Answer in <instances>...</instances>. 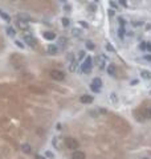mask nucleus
<instances>
[{
    "mask_svg": "<svg viewBox=\"0 0 151 159\" xmlns=\"http://www.w3.org/2000/svg\"><path fill=\"white\" fill-rule=\"evenodd\" d=\"M80 101H81L82 104H92V102H93V97H92V96L85 94V96H81Z\"/></svg>",
    "mask_w": 151,
    "mask_h": 159,
    "instance_id": "obj_7",
    "label": "nucleus"
},
{
    "mask_svg": "<svg viewBox=\"0 0 151 159\" xmlns=\"http://www.w3.org/2000/svg\"><path fill=\"white\" fill-rule=\"evenodd\" d=\"M60 2H62V3H65V2H66V0H60Z\"/></svg>",
    "mask_w": 151,
    "mask_h": 159,
    "instance_id": "obj_40",
    "label": "nucleus"
},
{
    "mask_svg": "<svg viewBox=\"0 0 151 159\" xmlns=\"http://www.w3.org/2000/svg\"><path fill=\"white\" fill-rule=\"evenodd\" d=\"M86 48L88 49H94V44L90 43V41H86Z\"/></svg>",
    "mask_w": 151,
    "mask_h": 159,
    "instance_id": "obj_23",
    "label": "nucleus"
},
{
    "mask_svg": "<svg viewBox=\"0 0 151 159\" xmlns=\"http://www.w3.org/2000/svg\"><path fill=\"white\" fill-rule=\"evenodd\" d=\"M106 46H107V50H111V52H113V50H114V46H113V45H111V44H107V45H106Z\"/></svg>",
    "mask_w": 151,
    "mask_h": 159,
    "instance_id": "obj_32",
    "label": "nucleus"
},
{
    "mask_svg": "<svg viewBox=\"0 0 151 159\" xmlns=\"http://www.w3.org/2000/svg\"><path fill=\"white\" fill-rule=\"evenodd\" d=\"M110 6H111L113 8H117V4H115L114 2H110Z\"/></svg>",
    "mask_w": 151,
    "mask_h": 159,
    "instance_id": "obj_35",
    "label": "nucleus"
},
{
    "mask_svg": "<svg viewBox=\"0 0 151 159\" xmlns=\"http://www.w3.org/2000/svg\"><path fill=\"white\" fill-rule=\"evenodd\" d=\"M17 17H19V20H23V21H29V20H31V17H29L27 13H19Z\"/></svg>",
    "mask_w": 151,
    "mask_h": 159,
    "instance_id": "obj_9",
    "label": "nucleus"
},
{
    "mask_svg": "<svg viewBox=\"0 0 151 159\" xmlns=\"http://www.w3.org/2000/svg\"><path fill=\"white\" fill-rule=\"evenodd\" d=\"M66 41H68L66 37H64V36H62V37H58V46H65V45H66Z\"/></svg>",
    "mask_w": 151,
    "mask_h": 159,
    "instance_id": "obj_13",
    "label": "nucleus"
},
{
    "mask_svg": "<svg viewBox=\"0 0 151 159\" xmlns=\"http://www.w3.org/2000/svg\"><path fill=\"white\" fill-rule=\"evenodd\" d=\"M65 143H66V147H68V148H72V150L78 148V146H80L78 141H77V139H74V138H66Z\"/></svg>",
    "mask_w": 151,
    "mask_h": 159,
    "instance_id": "obj_3",
    "label": "nucleus"
},
{
    "mask_svg": "<svg viewBox=\"0 0 151 159\" xmlns=\"http://www.w3.org/2000/svg\"><path fill=\"white\" fill-rule=\"evenodd\" d=\"M56 142H57V139L53 138V146H54V147H57V143H56Z\"/></svg>",
    "mask_w": 151,
    "mask_h": 159,
    "instance_id": "obj_38",
    "label": "nucleus"
},
{
    "mask_svg": "<svg viewBox=\"0 0 151 159\" xmlns=\"http://www.w3.org/2000/svg\"><path fill=\"white\" fill-rule=\"evenodd\" d=\"M97 64H98V66L102 69V68H103V65H105V57H103L102 60H101V58H97Z\"/></svg>",
    "mask_w": 151,
    "mask_h": 159,
    "instance_id": "obj_18",
    "label": "nucleus"
},
{
    "mask_svg": "<svg viewBox=\"0 0 151 159\" xmlns=\"http://www.w3.org/2000/svg\"><path fill=\"white\" fill-rule=\"evenodd\" d=\"M73 35H74V36H77V37H80V35H81V33H80V31H78V29H73Z\"/></svg>",
    "mask_w": 151,
    "mask_h": 159,
    "instance_id": "obj_26",
    "label": "nucleus"
},
{
    "mask_svg": "<svg viewBox=\"0 0 151 159\" xmlns=\"http://www.w3.org/2000/svg\"><path fill=\"white\" fill-rule=\"evenodd\" d=\"M143 159H147V158H143Z\"/></svg>",
    "mask_w": 151,
    "mask_h": 159,
    "instance_id": "obj_41",
    "label": "nucleus"
},
{
    "mask_svg": "<svg viewBox=\"0 0 151 159\" xmlns=\"http://www.w3.org/2000/svg\"><path fill=\"white\" fill-rule=\"evenodd\" d=\"M36 159H45V158L41 156V155H36Z\"/></svg>",
    "mask_w": 151,
    "mask_h": 159,
    "instance_id": "obj_39",
    "label": "nucleus"
},
{
    "mask_svg": "<svg viewBox=\"0 0 151 159\" xmlns=\"http://www.w3.org/2000/svg\"><path fill=\"white\" fill-rule=\"evenodd\" d=\"M146 44H147V43H140V45H139V48H140L142 50H144V49H146Z\"/></svg>",
    "mask_w": 151,
    "mask_h": 159,
    "instance_id": "obj_30",
    "label": "nucleus"
},
{
    "mask_svg": "<svg viewBox=\"0 0 151 159\" xmlns=\"http://www.w3.org/2000/svg\"><path fill=\"white\" fill-rule=\"evenodd\" d=\"M17 24H19V27H20L21 29H27V28H28V24H27V21H23V20H17Z\"/></svg>",
    "mask_w": 151,
    "mask_h": 159,
    "instance_id": "obj_14",
    "label": "nucleus"
},
{
    "mask_svg": "<svg viewBox=\"0 0 151 159\" xmlns=\"http://www.w3.org/2000/svg\"><path fill=\"white\" fill-rule=\"evenodd\" d=\"M46 50H48V53H49V54H56V53L58 52V48H57L56 45H49Z\"/></svg>",
    "mask_w": 151,
    "mask_h": 159,
    "instance_id": "obj_8",
    "label": "nucleus"
},
{
    "mask_svg": "<svg viewBox=\"0 0 151 159\" xmlns=\"http://www.w3.org/2000/svg\"><path fill=\"white\" fill-rule=\"evenodd\" d=\"M62 25L68 28V27L70 25V21H69V19H66V17H64V19H62Z\"/></svg>",
    "mask_w": 151,
    "mask_h": 159,
    "instance_id": "obj_20",
    "label": "nucleus"
},
{
    "mask_svg": "<svg viewBox=\"0 0 151 159\" xmlns=\"http://www.w3.org/2000/svg\"><path fill=\"white\" fill-rule=\"evenodd\" d=\"M68 60H69L70 62H73V61H74V54H73V53H69V54H68Z\"/></svg>",
    "mask_w": 151,
    "mask_h": 159,
    "instance_id": "obj_24",
    "label": "nucleus"
},
{
    "mask_svg": "<svg viewBox=\"0 0 151 159\" xmlns=\"http://www.w3.org/2000/svg\"><path fill=\"white\" fill-rule=\"evenodd\" d=\"M140 77H142L143 80H150V78H151V73L147 72V70H143V72L140 73Z\"/></svg>",
    "mask_w": 151,
    "mask_h": 159,
    "instance_id": "obj_11",
    "label": "nucleus"
},
{
    "mask_svg": "<svg viewBox=\"0 0 151 159\" xmlns=\"http://www.w3.org/2000/svg\"><path fill=\"white\" fill-rule=\"evenodd\" d=\"M24 41H25L29 46H32V48L36 46V40H35V37H33L32 35H25V36H24Z\"/></svg>",
    "mask_w": 151,
    "mask_h": 159,
    "instance_id": "obj_5",
    "label": "nucleus"
},
{
    "mask_svg": "<svg viewBox=\"0 0 151 159\" xmlns=\"http://www.w3.org/2000/svg\"><path fill=\"white\" fill-rule=\"evenodd\" d=\"M72 159H85V152H82V151H74L72 154Z\"/></svg>",
    "mask_w": 151,
    "mask_h": 159,
    "instance_id": "obj_6",
    "label": "nucleus"
},
{
    "mask_svg": "<svg viewBox=\"0 0 151 159\" xmlns=\"http://www.w3.org/2000/svg\"><path fill=\"white\" fill-rule=\"evenodd\" d=\"M123 36H125V27H121V28L118 29V37H119V39H123Z\"/></svg>",
    "mask_w": 151,
    "mask_h": 159,
    "instance_id": "obj_17",
    "label": "nucleus"
},
{
    "mask_svg": "<svg viewBox=\"0 0 151 159\" xmlns=\"http://www.w3.org/2000/svg\"><path fill=\"white\" fill-rule=\"evenodd\" d=\"M21 150H23L25 154H29V152H31V146H29L28 143H25V144L21 146Z\"/></svg>",
    "mask_w": 151,
    "mask_h": 159,
    "instance_id": "obj_16",
    "label": "nucleus"
},
{
    "mask_svg": "<svg viewBox=\"0 0 151 159\" xmlns=\"http://www.w3.org/2000/svg\"><path fill=\"white\" fill-rule=\"evenodd\" d=\"M146 49L151 52V44H150V43H148V44H146Z\"/></svg>",
    "mask_w": 151,
    "mask_h": 159,
    "instance_id": "obj_34",
    "label": "nucleus"
},
{
    "mask_svg": "<svg viewBox=\"0 0 151 159\" xmlns=\"http://www.w3.org/2000/svg\"><path fill=\"white\" fill-rule=\"evenodd\" d=\"M15 43H16V45H17L19 48H21V49H24V45H23V43H21V41H19V40H16Z\"/></svg>",
    "mask_w": 151,
    "mask_h": 159,
    "instance_id": "obj_25",
    "label": "nucleus"
},
{
    "mask_svg": "<svg viewBox=\"0 0 151 159\" xmlns=\"http://www.w3.org/2000/svg\"><path fill=\"white\" fill-rule=\"evenodd\" d=\"M144 58H146L147 61H151V54H147V56H146Z\"/></svg>",
    "mask_w": 151,
    "mask_h": 159,
    "instance_id": "obj_37",
    "label": "nucleus"
},
{
    "mask_svg": "<svg viewBox=\"0 0 151 159\" xmlns=\"http://www.w3.org/2000/svg\"><path fill=\"white\" fill-rule=\"evenodd\" d=\"M44 37H45L46 40H53V39H56V35H54L53 32H45V33H44Z\"/></svg>",
    "mask_w": 151,
    "mask_h": 159,
    "instance_id": "obj_10",
    "label": "nucleus"
},
{
    "mask_svg": "<svg viewBox=\"0 0 151 159\" xmlns=\"http://www.w3.org/2000/svg\"><path fill=\"white\" fill-rule=\"evenodd\" d=\"M101 86H102V81H101L100 78H94L93 82L90 84V88H92V90H93L94 93H98V92L101 90Z\"/></svg>",
    "mask_w": 151,
    "mask_h": 159,
    "instance_id": "obj_4",
    "label": "nucleus"
},
{
    "mask_svg": "<svg viewBox=\"0 0 151 159\" xmlns=\"http://www.w3.org/2000/svg\"><path fill=\"white\" fill-rule=\"evenodd\" d=\"M7 33H8L11 37H15V36H16V31H15L12 27H8V28H7Z\"/></svg>",
    "mask_w": 151,
    "mask_h": 159,
    "instance_id": "obj_15",
    "label": "nucleus"
},
{
    "mask_svg": "<svg viewBox=\"0 0 151 159\" xmlns=\"http://www.w3.org/2000/svg\"><path fill=\"white\" fill-rule=\"evenodd\" d=\"M107 73H109L110 76H115V66H114L113 64L107 66Z\"/></svg>",
    "mask_w": 151,
    "mask_h": 159,
    "instance_id": "obj_12",
    "label": "nucleus"
},
{
    "mask_svg": "<svg viewBox=\"0 0 151 159\" xmlns=\"http://www.w3.org/2000/svg\"><path fill=\"white\" fill-rule=\"evenodd\" d=\"M109 16H110V17H111V16H114V11L109 10Z\"/></svg>",
    "mask_w": 151,
    "mask_h": 159,
    "instance_id": "obj_36",
    "label": "nucleus"
},
{
    "mask_svg": "<svg viewBox=\"0 0 151 159\" xmlns=\"http://www.w3.org/2000/svg\"><path fill=\"white\" fill-rule=\"evenodd\" d=\"M92 64H93V58H92V57H86L85 61H84L82 65H81L82 72H84V73H90V70H92Z\"/></svg>",
    "mask_w": 151,
    "mask_h": 159,
    "instance_id": "obj_1",
    "label": "nucleus"
},
{
    "mask_svg": "<svg viewBox=\"0 0 151 159\" xmlns=\"http://www.w3.org/2000/svg\"><path fill=\"white\" fill-rule=\"evenodd\" d=\"M50 77L54 80V81H64V80H65V73L61 72V70L54 69V70L50 72Z\"/></svg>",
    "mask_w": 151,
    "mask_h": 159,
    "instance_id": "obj_2",
    "label": "nucleus"
},
{
    "mask_svg": "<svg viewBox=\"0 0 151 159\" xmlns=\"http://www.w3.org/2000/svg\"><path fill=\"white\" fill-rule=\"evenodd\" d=\"M119 4L123 6V7H127V3H126V0H119Z\"/></svg>",
    "mask_w": 151,
    "mask_h": 159,
    "instance_id": "obj_31",
    "label": "nucleus"
},
{
    "mask_svg": "<svg viewBox=\"0 0 151 159\" xmlns=\"http://www.w3.org/2000/svg\"><path fill=\"white\" fill-rule=\"evenodd\" d=\"M118 21H119L121 27H123V25H125V20H123V19H121V17H119V19H118Z\"/></svg>",
    "mask_w": 151,
    "mask_h": 159,
    "instance_id": "obj_33",
    "label": "nucleus"
},
{
    "mask_svg": "<svg viewBox=\"0 0 151 159\" xmlns=\"http://www.w3.org/2000/svg\"><path fill=\"white\" fill-rule=\"evenodd\" d=\"M76 69H77V62H72V65H70V72H76Z\"/></svg>",
    "mask_w": 151,
    "mask_h": 159,
    "instance_id": "obj_21",
    "label": "nucleus"
},
{
    "mask_svg": "<svg viewBox=\"0 0 151 159\" xmlns=\"http://www.w3.org/2000/svg\"><path fill=\"white\" fill-rule=\"evenodd\" d=\"M0 16H2V19L6 20V21H10V20H11V17H10L7 13H4V12H0Z\"/></svg>",
    "mask_w": 151,
    "mask_h": 159,
    "instance_id": "obj_19",
    "label": "nucleus"
},
{
    "mask_svg": "<svg viewBox=\"0 0 151 159\" xmlns=\"http://www.w3.org/2000/svg\"><path fill=\"white\" fill-rule=\"evenodd\" d=\"M80 25H82L84 28H89V24L86 21H80Z\"/></svg>",
    "mask_w": 151,
    "mask_h": 159,
    "instance_id": "obj_27",
    "label": "nucleus"
},
{
    "mask_svg": "<svg viewBox=\"0 0 151 159\" xmlns=\"http://www.w3.org/2000/svg\"><path fill=\"white\" fill-rule=\"evenodd\" d=\"M110 98L113 100V102H114V104H117V96H115L114 93H113V94H110Z\"/></svg>",
    "mask_w": 151,
    "mask_h": 159,
    "instance_id": "obj_28",
    "label": "nucleus"
},
{
    "mask_svg": "<svg viewBox=\"0 0 151 159\" xmlns=\"http://www.w3.org/2000/svg\"><path fill=\"white\" fill-rule=\"evenodd\" d=\"M144 117L146 118H151V109H146L144 110Z\"/></svg>",
    "mask_w": 151,
    "mask_h": 159,
    "instance_id": "obj_22",
    "label": "nucleus"
},
{
    "mask_svg": "<svg viewBox=\"0 0 151 159\" xmlns=\"http://www.w3.org/2000/svg\"><path fill=\"white\" fill-rule=\"evenodd\" d=\"M45 155H46L48 158H54V155H53V152H50V151H46V152H45Z\"/></svg>",
    "mask_w": 151,
    "mask_h": 159,
    "instance_id": "obj_29",
    "label": "nucleus"
}]
</instances>
